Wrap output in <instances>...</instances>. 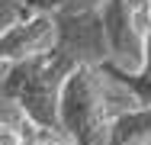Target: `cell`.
Here are the masks:
<instances>
[{
  "instance_id": "obj_1",
  "label": "cell",
  "mask_w": 151,
  "mask_h": 145,
  "mask_svg": "<svg viewBox=\"0 0 151 145\" xmlns=\"http://www.w3.org/2000/svg\"><path fill=\"white\" fill-rule=\"evenodd\" d=\"M81 68V61L64 45H55L45 55L16 61L0 68L3 74V100L16 103L39 129H58V100L68 74Z\"/></svg>"
},
{
  "instance_id": "obj_2",
  "label": "cell",
  "mask_w": 151,
  "mask_h": 145,
  "mask_svg": "<svg viewBox=\"0 0 151 145\" xmlns=\"http://www.w3.org/2000/svg\"><path fill=\"white\" fill-rule=\"evenodd\" d=\"M106 74L100 65H81L68 74L58 100V129L74 145H106L109 142V100Z\"/></svg>"
},
{
  "instance_id": "obj_3",
  "label": "cell",
  "mask_w": 151,
  "mask_h": 145,
  "mask_svg": "<svg viewBox=\"0 0 151 145\" xmlns=\"http://www.w3.org/2000/svg\"><path fill=\"white\" fill-rule=\"evenodd\" d=\"M109 61L129 68L125 61H135V71L145 61V39L151 32V0H106L100 7Z\"/></svg>"
},
{
  "instance_id": "obj_4",
  "label": "cell",
  "mask_w": 151,
  "mask_h": 145,
  "mask_svg": "<svg viewBox=\"0 0 151 145\" xmlns=\"http://www.w3.org/2000/svg\"><path fill=\"white\" fill-rule=\"evenodd\" d=\"M58 45V16L52 13H16L0 36V68L45 55Z\"/></svg>"
},
{
  "instance_id": "obj_5",
  "label": "cell",
  "mask_w": 151,
  "mask_h": 145,
  "mask_svg": "<svg viewBox=\"0 0 151 145\" xmlns=\"http://www.w3.org/2000/svg\"><path fill=\"white\" fill-rule=\"evenodd\" d=\"M151 142V103L129 107L113 116L106 145H148Z\"/></svg>"
},
{
  "instance_id": "obj_6",
  "label": "cell",
  "mask_w": 151,
  "mask_h": 145,
  "mask_svg": "<svg viewBox=\"0 0 151 145\" xmlns=\"http://www.w3.org/2000/svg\"><path fill=\"white\" fill-rule=\"evenodd\" d=\"M100 71H103L113 84H119L122 90H129V97H135L138 103H151V78L138 74V71H129V68H122L116 61H103Z\"/></svg>"
},
{
  "instance_id": "obj_7",
  "label": "cell",
  "mask_w": 151,
  "mask_h": 145,
  "mask_svg": "<svg viewBox=\"0 0 151 145\" xmlns=\"http://www.w3.org/2000/svg\"><path fill=\"white\" fill-rule=\"evenodd\" d=\"M16 13H84V10H100L106 0H13Z\"/></svg>"
}]
</instances>
